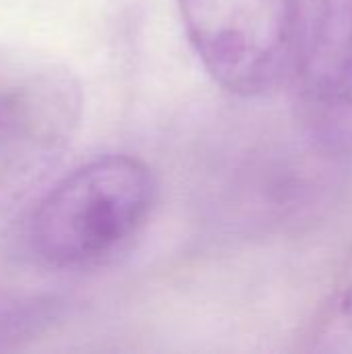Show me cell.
I'll list each match as a JSON object with an SVG mask.
<instances>
[{"label": "cell", "instance_id": "7a4b0ae2", "mask_svg": "<svg viewBox=\"0 0 352 354\" xmlns=\"http://www.w3.org/2000/svg\"><path fill=\"white\" fill-rule=\"evenodd\" d=\"M83 116L75 73L31 48H0V214L58 168Z\"/></svg>", "mask_w": 352, "mask_h": 354}, {"label": "cell", "instance_id": "277c9868", "mask_svg": "<svg viewBox=\"0 0 352 354\" xmlns=\"http://www.w3.org/2000/svg\"><path fill=\"white\" fill-rule=\"evenodd\" d=\"M297 118L324 153H352V0H319L293 66Z\"/></svg>", "mask_w": 352, "mask_h": 354}, {"label": "cell", "instance_id": "5b68a950", "mask_svg": "<svg viewBox=\"0 0 352 354\" xmlns=\"http://www.w3.org/2000/svg\"><path fill=\"white\" fill-rule=\"evenodd\" d=\"M64 301L48 292H27L0 286V351L37 340L60 324Z\"/></svg>", "mask_w": 352, "mask_h": 354}, {"label": "cell", "instance_id": "3957f363", "mask_svg": "<svg viewBox=\"0 0 352 354\" xmlns=\"http://www.w3.org/2000/svg\"><path fill=\"white\" fill-rule=\"evenodd\" d=\"M185 33L226 91L257 97L293 73L303 37L299 0H176Z\"/></svg>", "mask_w": 352, "mask_h": 354}, {"label": "cell", "instance_id": "6da1fadb", "mask_svg": "<svg viewBox=\"0 0 352 354\" xmlns=\"http://www.w3.org/2000/svg\"><path fill=\"white\" fill-rule=\"evenodd\" d=\"M149 166L127 153L98 156L56 180L27 226L29 255L56 272H85L124 255L156 207Z\"/></svg>", "mask_w": 352, "mask_h": 354}]
</instances>
